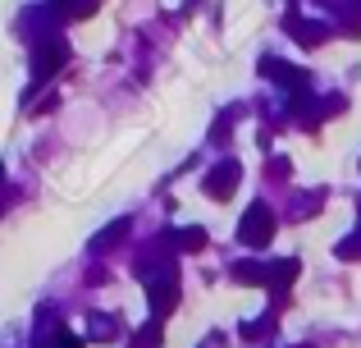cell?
Returning <instances> with one entry per match:
<instances>
[{"mask_svg": "<svg viewBox=\"0 0 361 348\" xmlns=\"http://www.w3.org/2000/svg\"><path fill=\"white\" fill-rule=\"evenodd\" d=\"M274 229H279V215H274L265 202H252L243 211V220H238V243L243 248H270Z\"/></svg>", "mask_w": 361, "mask_h": 348, "instance_id": "obj_1", "label": "cell"}, {"mask_svg": "<svg viewBox=\"0 0 361 348\" xmlns=\"http://www.w3.org/2000/svg\"><path fill=\"white\" fill-rule=\"evenodd\" d=\"M238 184H243V165L233 161V156H224V161L202 179V193L211 197V202H229V197L238 193Z\"/></svg>", "mask_w": 361, "mask_h": 348, "instance_id": "obj_2", "label": "cell"}, {"mask_svg": "<svg viewBox=\"0 0 361 348\" xmlns=\"http://www.w3.org/2000/svg\"><path fill=\"white\" fill-rule=\"evenodd\" d=\"M147 294H151V312L156 316H169L178 303V275L174 266H160L156 275H147Z\"/></svg>", "mask_w": 361, "mask_h": 348, "instance_id": "obj_3", "label": "cell"}, {"mask_svg": "<svg viewBox=\"0 0 361 348\" xmlns=\"http://www.w3.org/2000/svg\"><path fill=\"white\" fill-rule=\"evenodd\" d=\"M64 60H69V42H64V37H46V42H37V51H32V78L46 83L55 69H64Z\"/></svg>", "mask_w": 361, "mask_h": 348, "instance_id": "obj_4", "label": "cell"}, {"mask_svg": "<svg viewBox=\"0 0 361 348\" xmlns=\"http://www.w3.org/2000/svg\"><path fill=\"white\" fill-rule=\"evenodd\" d=\"M261 73L265 78H274V83H283V88H307V73L302 69H293V64H283V60H261Z\"/></svg>", "mask_w": 361, "mask_h": 348, "instance_id": "obj_5", "label": "cell"}, {"mask_svg": "<svg viewBox=\"0 0 361 348\" xmlns=\"http://www.w3.org/2000/svg\"><path fill=\"white\" fill-rule=\"evenodd\" d=\"M283 28H288V37H298L302 46H320V42L329 37V28H325V23H311V18H298V14H293Z\"/></svg>", "mask_w": 361, "mask_h": 348, "instance_id": "obj_6", "label": "cell"}, {"mask_svg": "<svg viewBox=\"0 0 361 348\" xmlns=\"http://www.w3.org/2000/svg\"><path fill=\"white\" fill-rule=\"evenodd\" d=\"M302 275V261H274V266H270V275H265V284H270L274 289V294H283V289H288L293 284V280H298Z\"/></svg>", "mask_w": 361, "mask_h": 348, "instance_id": "obj_7", "label": "cell"}, {"mask_svg": "<svg viewBox=\"0 0 361 348\" xmlns=\"http://www.w3.org/2000/svg\"><path fill=\"white\" fill-rule=\"evenodd\" d=\"M265 275H270V266H261V261H238V266H233V280H238V284H265Z\"/></svg>", "mask_w": 361, "mask_h": 348, "instance_id": "obj_8", "label": "cell"}, {"mask_svg": "<svg viewBox=\"0 0 361 348\" xmlns=\"http://www.w3.org/2000/svg\"><path fill=\"white\" fill-rule=\"evenodd\" d=\"M357 215H361V197H357ZM334 252H338V261H361V224H357L353 234H348L343 243H338Z\"/></svg>", "mask_w": 361, "mask_h": 348, "instance_id": "obj_9", "label": "cell"}, {"mask_svg": "<svg viewBox=\"0 0 361 348\" xmlns=\"http://www.w3.org/2000/svg\"><path fill=\"white\" fill-rule=\"evenodd\" d=\"M174 248L202 252V248H206V229H197V224H192V229H178V234H174Z\"/></svg>", "mask_w": 361, "mask_h": 348, "instance_id": "obj_10", "label": "cell"}, {"mask_svg": "<svg viewBox=\"0 0 361 348\" xmlns=\"http://www.w3.org/2000/svg\"><path fill=\"white\" fill-rule=\"evenodd\" d=\"M133 348H160V321H156V325H147V330H137Z\"/></svg>", "mask_w": 361, "mask_h": 348, "instance_id": "obj_11", "label": "cell"}, {"mask_svg": "<svg viewBox=\"0 0 361 348\" xmlns=\"http://www.w3.org/2000/svg\"><path fill=\"white\" fill-rule=\"evenodd\" d=\"M123 234H128V220H119V224H110V229H106V234H101V243H97V248H110V243H119V239H123Z\"/></svg>", "mask_w": 361, "mask_h": 348, "instance_id": "obj_12", "label": "cell"}, {"mask_svg": "<svg viewBox=\"0 0 361 348\" xmlns=\"http://www.w3.org/2000/svg\"><path fill=\"white\" fill-rule=\"evenodd\" d=\"M55 348H82V340H73V330H60L55 335Z\"/></svg>", "mask_w": 361, "mask_h": 348, "instance_id": "obj_13", "label": "cell"}, {"mask_svg": "<svg viewBox=\"0 0 361 348\" xmlns=\"http://www.w3.org/2000/svg\"><path fill=\"white\" fill-rule=\"evenodd\" d=\"M0 184H5V165H0Z\"/></svg>", "mask_w": 361, "mask_h": 348, "instance_id": "obj_14", "label": "cell"}]
</instances>
